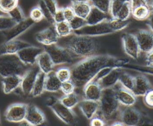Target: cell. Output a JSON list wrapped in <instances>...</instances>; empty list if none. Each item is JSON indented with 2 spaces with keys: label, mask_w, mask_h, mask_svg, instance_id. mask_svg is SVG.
<instances>
[{
  "label": "cell",
  "mask_w": 153,
  "mask_h": 126,
  "mask_svg": "<svg viewBox=\"0 0 153 126\" xmlns=\"http://www.w3.org/2000/svg\"><path fill=\"white\" fill-rule=\"evenodd\" d=\"M7 14L16 23H19L26 19L22 8L19 5L10 10Z\"/></svg>",
  "instance_id": "cell-36"
},
{
  "label": "cell",
  "mask_w": 153,
  "mask_h": 126,
  "mask_svg": "<svg viewBox=\"0 0 153 126\" xmlns=\"http://www.w3.org/2000/svg\"><path fill=\"white\" fill-rule=\"evenodd\" d=\"M72 31L78 30L87 24L85 19L78 16H75L70 21L68 22Z\"/></svg>",
  "instance_id": "cell-41"
},
{
  "label": "cell",
  "mask_w": 153,
  "mask_h": 126,
  "mask_svg": "<svg viewBox=\"0 0 153 126\" xmlns=\"http://www.w3.org/2000/svg\"><path fill=\"white\" fill-rule=\"evenodd\" d=\"M90 5L103 13L109 14L111 0H88Z\"/></svg>",
  "instance_id": "cell-35"
},
{
  "label": "cell",
  "mask_w": 153,
  "mask_h": 126,
  "mask_svg": "<svg viewBox=\"0 0 153 126\" xmlns=\"http://www.w3.org/2000/svg\"><path fill=\"white\" fill-rule=\"evenodd\" d=\"M152 13L149 5H143L137 7L131 10V16L137 20L148 19Z\"/></svg>",
  "instance_id": "cell-29"
},
{
  "label": "cell",
  "mask_w": 153,
  "mask_h": 126,
  "mask_svg": "<svg viewBox=\"0 0 153 126\" xmlns=\"http://www.w3.org/2000/svg\"><path fill=\"white\" fill-rule=\"evenodd\" d=\"M59 45L68 49L75 58H85L96 54L99 44L94 37L70 35L68 36L60 38Z\"/></svg>",
  "instance_id": "cell-2"
},
{
  "label": "cell",
  "mask_w": 153,
  "mask_h": 126,
  "mask_svg": "<svg viewBox=\"0 0 153 126\" xmlns=\"http://www.w3.org/2000/svg\"><path fill=\"white\" fill-rule=\"evenodd\" d=\"M118 82L125 88L132 91L134 82V76L127 72L122 71L119 78Z\"/></svg>",
  "instance_id": "cell-33"
},
{
  "label": "cell",
  "mask_w": 153,
  "mask_h": 126,
  "mask_svg": "<svg viewBox=\"0 0 153 126\" xmlns=\"http://www.w3.org/2000/svg\"><path fill=\"white\" fill-rule=\"evenodd\" d=\"M54 114L65 124L68 125H74L77 122L76 116L72 109L65 106L58 100L51 107Z\"/></svg>",
  "instance_id": "cell-8"
},
{
  "label": "cell",
  "mask_w": 153,
  "mask_h": 126,
  "mask_svg": "<svg viewBox=\"0 0 153 126\" xmlns=\"http://www.w3.org/2000/svg\"><path fill=\"white\" fill-rule=\"evenodd\" d=\"M116 58L109 54H94L83 58L70 68L71 80L75 84V88L82 89L102 68L105 66L114 68Z\"/></svg>",
  "instance_id": "cell-1"
},
{
  "label": "cell",
  "mask_w": 153,
  "mask_h": 126,
  "mask_svg": "<svg viewBox=\"0 0 153 126\" xmlns=\"http://www.w3.org/2000/svg\"><path fill=\"white\" fill-rule=\"evenodd\" d=\"M131 10L137 7L143 5H149L148 0H129Z\"/></svg>",
  "instance_id": "cell-51"
},
{
  "label": "cell",
  "mask_w": 153,
  "mask_h": 126,
  "mask_svg": "<svg viewBox=\"0 0 153 126\" xmlns=\"http://www.w3.org/2000/svg\"><path fill=\"white\" fill-rule=\"evenodd\" d=\"M101 117L105 122L115 120L120 116V104L118 101L112 88L103 89L99 101Z\"/></svg>",
  "instance_id": "cell-3"
},
{
  "label": "cell",
  "mask_w": 153,
  "mask_h": 126,
  "mask_svg": "<svg viewBox=\"0 0 153 126\" xmlns=\"http://www.w3.org/2000/svg\"><path fill=\"white\" fill-rule=\"evenodd\" d=\"M59 101L65 106L69 109H73L78 104L80 100L78 94L74 92L69 94H64V96L59 99Z\"/></svg>",
  "instance_id": "cell-30"
},
{
  "label": "cell",
  "mask_w": 153,
  "mask_h": 126,
  "mask_svg": "<svg viewBox=\"0 0 153 126\" xmlns=\"http://www.w3.org/2000/svg\"><path fill=\"white\" fill-rule=\"evenodd\" d=\"M82 114L87 119H91L99 109V102L82 99L78 104Z\"/></svg>",
  "instance_id": "cell-20"
},
{
  "label": "cell",
  "mask_w": 153,
  "mask_h": 126,
  "mask_svg": "<svg viewBox=\"0 0 153 126\" xmlns=\"http://www.w3.org/2000/svg\"><path fill=\"white\" fill-rule=\"evenodd\" d=\"M82 90L83 99L97 102L99 101L103 90L99 82L94 80L88 82Z\"/></svg>",
  "instance_id": "cell-19"
},
{
  "label": "cell",
  "mask_w": 153,
  "mask_h": 126,
  "mask_svg": "<svg viewBox=\"0 0 153 126\" xmlns=\"http://www.w3.org/2000/svg\"><path fill=\"white\" fill-rule=\"evenodd\" d=\"M57 100H58L57 99H55V98L53 97H51L50 98V99H47V103H47V105L51 107Z\"/></svg>",
  "instance_id": "cell-54"
},
{
  "label": "cell",
  "mask_w": 153,
  "mask_h": 126,
  "mask_svg": "<svg viewBox=\"0 0 153 126\" xmlns=\"http://www.w3.org/2000/svg\"><path fill=\"white\" fill-rule=\"evenodd\" d=\"M114 67L111 66H105L103 68H102L96 75V76L94 77V78L92 80L96 81H99L101 79H102L103 77H105L106 75H108L112 69Z\"/></svg>",
  "instance_id": "cell-45"
},
{
  "label": "cell",
  "mask_w": 153,
  "mask_h": 126,
  "mask_svg": "<svg viewBox=\"0 0 153 126\" xmlns=\"http://www.w3.org/2000/svg\"><path fill=\"white\" fill-rule=\"evenodd\" d=\"M71 6L76 16L84 19H85L88 15L92 7L88 1L78 2L72 1Z\"/></svg>",
  "instance_id": "cell-26"
},
{
  "label": "cell",
  "mask_w": 153,
  "mask_h": 126,
  "mask_svg": "<svg viewBox=\"0 0 153 126\" xmlns=\"http://www.w3.org/2000/svg\"><path fill=\"white\" fill-rule=\"evenodd\" d=\"M134 35L140 53L146 54L153 49V33L150 30H139Z\"/></svg>",
  "instance_id": "cell-15"
},
{
  "label": "cell",
  "mask_w": 153,
  "mask_h": 126,
  "mask_svg": "<svg viewBox=\"0 0 153 126\" xmlns=\"http://www.w3.org/2000/svg\"><path fill=\"white\" fill-rule=\"evenodd\" d=\"M40 70L38 65L35 64L32 65L22 76L20 87L24 94L26 95L31 94L34 82Z\"/></svg>",
  "instance_id": "cell-12"
},
{
  "label": "cell",
  "mask_w": 153,
  "mask_h": 126,
  "mask_svg": "<svg viewBox=\"0 0 153 126\" xmlns=\"http://www.w3.org/2000/svg\"><path fill=\"white\" fill-rule=\"evenodd\" d=\"M34 24L35 22L30 18H26L24 20L16 23L10 29L3 31V34L5 41L16 39L18 36L30 28Z\"/></svg>",
  "instance_id": "cell-10"
},
{
  "label": "cell",
  "mask_w": 153,
  "mask_h": 126,
  "mask_svg": "<svg viewBox=\"0 0 153 126\" xmlns=\"http://www.w3.org/2000/svg\"><path fill=\"white\" fill-rule=\"evenodd\" d=\"M56 32L59 38H64L69 36L72 33V30L69 23L66 21H63L54 24Z\"/></svg>",
  "instance_id": "cell-32"
},
{
  "label": "cell",
  "mask_w": 153,
  "mask_h": 126,
  "mask_svg": "<svg viewBox=\"0 0 153 126\" xmlns=\"http://www.w3.org/2000/svg\"><path fill=\"white\" fill-rule=\"evenodd\" d=\"M54 23L65 21L63 8H58L54 14L53 15Z\"/></svg>",
  "instance_id": "cell-49"
},
{
  "label": "cell",
  "mask_w": 153,
  "mask_h": 126,
  "mask_svg": "<svg viewBox=\"0 0 153 126\" xmlns=\"http://www.w3.org/2000/svg\"><path fill=\"white\" fill-rule=\"evenodd\" d=\"M27 66L22 62L17 54L0 56V76L2 78L11 75L23 76L29 69Z\"/></svg>",
  "instance_id": "cell-4"
},
{
  "label": "cell",
  "mask_w": 153,
  "mask_h": 126,
  "mask_svg": "<svg viewBox=\"0 0 153 126\" xmlns=\"http://www.w3.org/2000/svg\"><path fill=\"white\" fill-rule=\"evenodd\" d=\"M55 73L57 78L61 82H63L71 79V71L70 68L62 67L57 70Z\"/></svg>",
  "instance_id": "cell-39"
},
{
  "label": "cell",
  "mask_w": 153,
  "mask_h": 126,
  "mask_svg": "<svg viewBox=\"0 0 153 126\" xmlns=\"http://www.w3.org/2000/svg\"><path fill=\"white\" fill-rule=\"evenodd\" d=\"M29 18L35 23L39 22L44 18L43 13L39 5L31 10L29 14Z\"/></svg>",
  "instance_id": "cell-42"
},
{
  "label": "cell",
  "mask_w": 153,
  "mask_h": 126,
  "mask_svg": "<svg viewBox=\"0 0 153 126\" xmlns=\"http://www.w3.org/2000/svg\"><path fill=\"white\" fill-rule=\"evenodd\" d=\"M36 64L38 65L40 71L48 74L53 70L54 66H55L50 56L48 53L44 51L38 56L36 61Z\"/></svg>",
  "instance_id": "cell-23"
},
{
  "label": "cell",
  "mask_w": 153,
  "mask_h": 126,
  "mask_svg": "<svg viewBox=\"0 0 153 126\" xmlns=\"http://www.w3.org/2000/svg\"><path fill=\"white\" fill-rule=\"evenodd\" d=\"M16 23L7 15L0 16V31L7 30L12 27Z\"/></svg>",
  "instance_id": "cell-40"
},
{
  "label": "cell",
  "mask_w": 153,
  "mask_h": 126,
  "mask_svg": "<svg viewBox=\"0 0 153 126\" xmlns=\"http://www.w3.org/2000/svg\"><path fill=\"white\" fill-rule=\"evenodd\" d=\"M75 1H78V2H87L88 1V0H73Z\"/></svg>",
  "instance_id": "cell-57"
},
{
  "label": "cell",
  "mask_w": 153,
  "mask_h": 126,
  "mask_svg": "<svg viewBox=\"0 0 153 126\" xmlns=\"http://www.w3.org/2000/svg\"><path fill=\"white\" fill-rule=\"evenodd\" d=\"M122 43L125 53L133 59L137 60L140 51L134 34L124 33L122 36Z\"/></svg>",
  "instance_id": "cell-9"
},
{
  "label": "cell",
  "mask_w": 153,
  "mask_h": 126,
  "mask_svg": "<svg viewBox=\"0 0 153 126\" xmlns=\"http://www.w3.org/2000/svg\"><path fill=\"white\" fill-rule=\"evenodd\" d=\"M113 124H111V125H113V126H117V125H120V126H122V125H124L123 124V123L121 121H115V122H112Z\"/></svg>",
  "instance_id": "cell-55"
},
{
  "label": "cell",
  "mask_w": 153,
  "mask_h": 126,
  "mask_svg": "<svg viewBox=\"0 0 153 126\" xmlns=\"http://www.w3.org/2000/svg\"><path fill=\"white\" fill-rule=\"evenodd\" d=\"M73 32L75 35L91 37L103 36L114 33L109 27L108 21L96 24H86L82 28L73 31Z\"/></svg>",
  "instance_id": "cell-6"
},
{
  "label": "cell",
  "mask_w": 153,
  "mask_h": 126,
  "mask_svg": "<svg viewBox=\"0 0 153 126\" xmlns=\"http://www.w3.org/2000/svg\"><path fill=\"white\" fill-rule=\"evenodd\" d=\"M35 38L38 42L44 46H48L56 44L60 38L56 32L54 24H51L38 32L35 35Z\"/></svg>",
  "instance_id": "cell-13"
},
{
  "label": "cell",
  "mask_w": 153,
  "mask_h": 126,
  "mask_svg": "<svg viewBox=\"0 0 153 126\" xmlns=\"http://www.w3.org/2000/svg\"><path fill=\"white\" fill-rule=\"evenodd\" d=\"M27 105L25 103H14L8 107L5 112L7 121L13 123L22 122L25 120Z\"/></svg>",
  "instance_id": "cell-7"
},
{
  "label": "cell",
  "mask_w": 153,
  "mask_h": 126,
  "mask_svg": "<svg viewBox=\"0 0 153 126\" xmlns=\"http://www.w3.org/2000/svg\"><path fill=\"white\" fill-rule=\"evenodd\" d=\"M26 122L30 125L37 126L44 123L45 117L44 113L36 106L27 105V112L25 117Z\"/></svg>",
  "instance_id": "cell-18"
},
{
  "label": "cell",
  "mask_w": 153,
  "mask_h": 126,
  "mask_svg": "<svg viewBox=\"0 0 153 126\" xmlns=\"http://www.w3.org/2000/svg\"><path fill=\"white\" fill-rule=\"evenodd\" d=\"M63 11L65 20L68 22L70 21L75 16L74 10L71 6H68L63 8Z\"/></svg>",
  "instance_id": "cell-46"
},
{
  "label": "cell",
  "mask_w": 153,
  "mask_h": 126,
  "mask_svg": "<svg viewBox=\"0 0 153 126\" xmlns=\"http://www.w3.org/2000/svg\"><path fill=\"white\" fill-rule=\"evenodd\" d=\"M38 5L41 8L44 18L51 24H54V21L53 20V17L50 11L48 10V9L47 8L45 5L44 4L42 0H39L38 2Z\"/></svg>",
  "instance_id": "cell-44"
},
{
  "label": "cell",
  "mask_w": 153,
  "mask_h": 126,
  "mask_svg": "<svg viewBox=\"0 0 153 126\" xmlns=\"http://www.w3.org/2000/svg\"><path fill=\"white\" fill-rule=\"evenodd\" d=\"M106 124L105 120L101 117H94L93 116L90 122V125L91 126H104Z\"/></svg>",
  "instance_id": "cell-50"
},
{
  "label": "cell",
  "mask_w": 153,
  "mask_h": 126,
  "mask_svg": "<svg viewBox=\"0 0 153 126\" xmlns=\"http://www.w3.org/2000/svg\"><path fill=\"white\" fill-rule=\"evenodd\" d=\"M44 50L48 53L54 65L71 63L75 59L68 49L57 44L44 46Z\"/></svg>",
  "instance_id": "cell-5"
},
{
  "label": "cell",
  "mask_w": 153,
  "mask_h": 126,
  "mask_svg": "<svg viewBox=\"0 0 153 126\" xmlns=\"http://www.w3.org/2000/svg\"><path fill=\"white\" fill-rule=\"evenodd\" d=\"M145 104L151 108H153V89H149L143 96Z\"/></svg>",
  "instance_id": "cell-48"
},
{
  "label": "cell",
  "mask_w": 153,
  "mask_h": 126,
  "mask_svg": "<svg viewBox=\"0 0 153 126\" xmlns=\"http://www.w3.org/2000/svg\"><path fill=\"white\" fill-rule=\"evenodd\" d=\"M42 1L51 14L53 15L58 8L56 0H42Z\"/></svg>",
  "instance_id": "cell-47"
},
{
  "label": "cell",
  "mask_w": 153,
  "mask_h": 126,
  "mask_svg": "<svg viewBox=\"0 0 153 126\" xmlns=\"http://www.w3.org/2000/svg\"><path fill=\"white\" fill-rule=\"evenodd\" d=\"M149 89H151L149 81L145 75H138L134 76V82L132 93L136 97L143 96Z\"/></svg>",
  "instance_id": "cell-21"
},
{
  "label": "cell",
  "mask_w": 153,
  "mask_h": 126,
  "mask_svg": "<svg viewBox=\"0 0 153 126\" xmlns=\"http://www.w3.org/2000/svg\"><path fill=\"white\" fill-rule=\"evenodd\" d=\"M75 88H75V84L71 79L69 81L62 82L61 87H60V90L62 91V93L65 95L69 94L75 92Z\"/></svg>",
  "instance_id": "cell-43"
},
{
  "label": "cell",
  "mask_w": 153,
  "mask_h": 126,
  "mask_svg": "<svg viewBox=\"0 0 153 126\" xmlns=\"http://www.w3.org/2000/svg\"><path fill=\"white\" fill-rule=\"evenodd\" d=\"M120 121L124 125L136 126L141 121L142 116L140 113L132 106H126V107L120 112Z\"/></svg>",
  "instance_id": "cell-16"
},
{
  "label": "cell",
  "mask_w": 153,
  "mask_h": 126,
  "mask_svg": "<svg viewBox=\"0 0 153 126\" xmlns=\"http://www.w3.org/2000/svg\"><path fill=\"white\" fill-rule=\"evenodd\" d=\"M121 72V68H114L108 75L98 81L102 88L105 89L114 87L118 82Z\"/></svg>",
  "instance_id": "cell-22"
},
{
  "label": "cell",
  "mask_w": 153,
  "mask_h": 126,
  "mask_svg": "<svg viewBox=\"0 0 153 126\" xmlns=\"http://www.w3.org/2000/svg\"><path fill=\"white\" fill-rule=\"evenodd\" d=\"M19 0H0V10L7 14L10 10L18 5Z\"/></svg>",
  "instance_id": "cell-38"
},
{
  "label": "cell",
  "mask_w": 153,
  "mask_h": 126,
  "mask_svg": "<svg viewBox=\"0 0 153 126\" xmlns=\"http://www.w3.org/2000/svg\"><path fill=\"white\" fill-rule=\"evenodd\" d=\"M45 75L46 74L41 71L38 73L31 92V94L33 97L39 96L45 91Z\"/></svg>",
  "instance_id": "cell-28"
},
{
  "label": "cell",
  "mask_w": 153,
  "mask_h": 126,
  "mask_svg": "<svg viewBox=\"0 0 153 126\" xmlns=\"http://www.w3.org/2000/svg\"><path fill=\"white\" fill-rule=\"evenodd\" d=\"M62 82L57 78L53 70L46 74L45 79V91L48 92H57L60 90Z\"/></svg>",
  "instance_id": "cell-27"
},
{
  "label": "cell",
  "mask_w": 153,
  "mask_h": 126,
  "mask_svg": "<svg viewBox=\"0 0 153 126\" xmlns=\"http://www.w3.org/2000/svg\"><path fill=\"white\" fill-rule=\"evenodd\" d=\"M146 54V62L147 66L153 67V49Z\"/></svg>",
  "instance_id": "cell-52"
},
{
  "label": "cell",
  "mask_w": 153,
  "mask_h": 126,
  "mask_svg": "<svg viewBox=\"0 0 153 126\" xmlns=\"http://www.w3.org/2000/svg\"><path fill=\"white\" fill-rule=\"evenodd\" d=\"M113 88L115 91V96L120 105L124 106H132L136 102V96L131 91L127 90L121 86L118 82Z\"/></svg>",
  "instance_id": "cell-14"
},
{
  "label": "cell",
  "mask_w": 153,
  "mask_h": 126,
  "mask_svg": "<svg viewBox=\"0 0 153 126\" xmlns=\"http://www.w3.org/2000/svg\"><path fill=\"white\" fill-rule=\"evenodd\" d=\"M131 15V7L129 0H126L118 13L116 18L122 20H128L130 16Z\"/></svg>",
  "instance_id": "cell-34"
},
{
  "label": "cell",
  "mask_w": 153,
  "mask_h": 126,
  "mask_svg": "<svg viewBox=\"0 0 153 126\" xmlns=\"http://www.w3.org/2000/svg\"><path fill=\"white\" fill-rule=\"evenodd\" d=\"M111 18L109 14L103 13L100 10L92 7L85 20L87 24H96L106 21Z\"/></svg>",
  "instance_id": "cell-25"
},
{
  "label": "cell",
  "mask_w": 153,
  "mask_h": 126,
  "mask_svg": "<svg viewBox=\"0 0 153 126\" xmlns=\"http://www.w3.org/2000/svg\"><path fill=\"white\" fill-rule=\"evenodd\" d=\"M4 15H7V14L4 13V12H2V11L0 10V16H4Z\"/></svg>",
  "instance_id": "cell-58"
},
{
  "label": "cell",
  "mask_w": 153,
  "mask_h": 126,
  "mask_svg": "<svg viewBox=\"0 0 153 126\" xmlns=\"http://www.w3.org/2000/svg\"><path fill=\"white\" fill-rule=\"evenodd\" d=\"M22 76L19 75H11L2 78V84L3 91L5 94H10L20 87Z\"/></svg>",
  "instance_id": "cell-24"
},
{
  "label": "cell",
  "mask_w": 153,
  "mask_h": 126,
  "mask_svg": "<svg viewBox=\"0 0 153 126\" xmlns=\"http://www.w3.org/2000/svg\"><path fill=\"white\" fill-rule=\"evenodd\" d=\"M44 51V48L30 45L20 50L16 54L19 59L27 66L36 64L38 56Z\"/></svg>",
  "instance_id": "cell-11"
},
{
  "label": "cell",
  "mask_w": 153,
  "mask_h": 126,
  "mask_svg": "<svg viewBox=\"0 0 153 126\" xmlns=\"http://www.w3.org/2000/svg\"><path fill=\"white\" fill-rule=\"evenodd\" d=\"M126 0H111L109 15L111 18H116L118 13Z\"/></svg>",
  "instance_id": "cell-37"
},
{
  "label": "cell",
  "mask_w": 153,
  "mask_h": 126,
  "mask_svg": "<svg viewBox=\"0 0 153 126\" xmlns=\"http://www.w3.org/2000/svg\"><path fill=\"white\" fill-rule=\"evenodd\" d=\"M149 7H150L151 10L153 11V0H151V3L149 4Z\"/></svg>",
  "instance_id": "cell-56"
},
{
  "label": "cell",
  "mask_w": 153,
  "mask_h": 126,
  "mask_svg": "<svg viewBox=\"0 0 153 126\" xmlns=\"http://www.w3.org/2000/svg\"><path fill=\"white\" fill-rule=\"evenodd\" d=\"M130 23L128 20H122L117 18H111L108 20V24L114 33L121 31L126 28Z\"/></svg>",
  "instance_id": "cell-31"
},
{
  "label": "cell",
  "mask_w": 153,
  "mask_h": 126,
  "mask_svg": "<svg viewBox=\"0 0 153 126\" xmlns=\"http://www.w3.org/2000/svg\"><path fill=\"white\" fill-rule=\"evenodd\" d=\"M148 24L150 28V30L153 33V11H152V13H151L150 16L148 18Z\"/></svg>",
  "instance_id": "cell-53"
},
{
  "label": "cell",
  "mask_w": 153,
  "mask_h": 126,
  "mask_svg": "<svg viewBox=\"0 0 153 126\" xmlns=\"http://www.w3.org/2000/svg\"><path fill=\"white\" fill-rule=\"evenodd\" d=\"M30 45L29 43L17 39L5 41L0 45V56L16 54L22 48Z\"/></svg>",
  "instance_id": "cell-17"
}]
</instances>
